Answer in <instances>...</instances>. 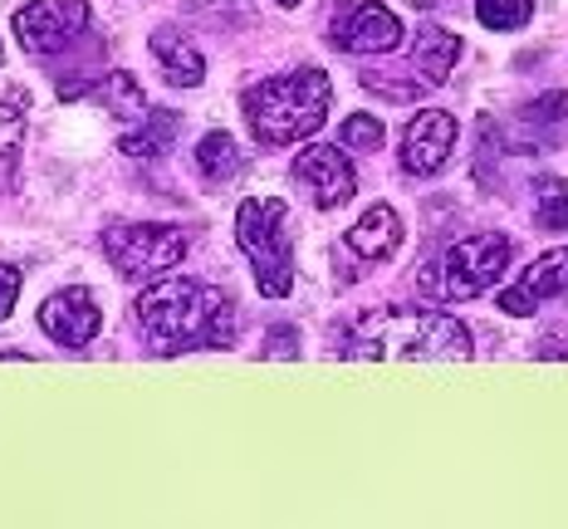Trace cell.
I'll return each instance as SVG.
<instances>
[{
    "label": "cell",
    "instance_id": "2",
    "mask_svg": "<svg viewBox=\"0 0 568 529\" xmlns=\"http://www.w3.org/2000/svg\"><path fill=\"white\" fill-rule=\"evenodd\" d=\"M343 358H470V328L442 309H368L338 338Z\"/></svg>",
    "mask_w": 568,
    "mask_h": 529
},
{
    "label": "cell",
    "instance_id": "8",
    "mask_svg": "<svg viewBox=\"0 0 568 529\" xmlns=\"http://www.w3.org/2000/svg\"><path fill=\"white\" fill-rule=\"evenodd\" d=\"M16 40L26 54H59L89 30V6L84 0H30L16 10Z\"/></svg>",
    "mask_w": 568,
    "mask_h": 529
},
{
    "label": "cell",
    "instance_id": "15",
    "mask_svg": "<svg viewBox=\"0 0 568 529\" xmlns=\"http://www.w3.org/2000/svg\"><path fill=\"white\" fill-rule=\"evenodd\" d=\"M152 54L162 59V74L176 89H196L206 79V59L196 54V44L176 30H152Z\"/></svg>",
    "mask_w": 568,
    "mask_h": 529
},
{
    "label": "cell",
    "instance_id": "7",
    "mask_svg": "<svg viewBox=\"0 0 568 529\" xmlns=\"http://www.w3.org/2000/svg\"><path fill=\"white\" fill-rule=\"evenodd\" d=\"M456 59H460V40L452 30L422 26L417 40H412V59L402 69V79H363V84L373 93H383V99H422L426 89H442L452 79Z\"/></svg>",
    "mask_w": 568,
    "mask_h": 529
},
{
    "label": "cell",
    "instance_id": "26",
    "mask_svg": "<svg viewBox=\"0 0 568 529\" xmlns=\"http://www.w3.org/2000/svg\"><path fill=\"white\" fill-rule=\"evenodd\" d=\"M402 6H417V10H432V6H442V0H402Z\"/></svg>",
    "mask_w": 568,
    "mask_h": 529
},
{
    "label": "cell",
    "instance_id": "11",
    "mask_svg": "<svg viewBox=\"0 0 568 529\" xmlns=\"http://www.w3.org/2000/svg\"><path fill=\"white\" fill-rule=\"evenodd\" d=\"M40 328L64 348H84L99 338L103 328V314H99V299L89 289H59L40 304Z\"/></svg>",
    "mask_w": 568,
    "mask_h": 529
},
{
    "label": "cell",
    "instance_id": "27",
    "mask_svg": "<svg viewBox=\"0 0 568 529\" xmlns=\"http://www.w3.org/2000/svg\"><path fill=\"white\" fill-rule=\"evenodd\" d=\"M280 6H300V0H280Z\"/></svg>",
    "mask_w": 568,
    "mask_h": 529
},
{
    "label": "cell",
    "instance_id": "25",
    "mask_svg": "<svg viewBox=\"0 0 568 529\" xmlns=\"http://www.w3.org/2000/svg\"><path fill=\"white\" fill-rule=\"evenodd\" d=\"M280 353H300V328H270V348H265V358H280Z\"/></svg>",
    "mask_w": 568,
    "mask_h": 529
},
{
    "label": "cell",
    "instance_id": "17",
    "mask_svg": "<svg viewBox=\"0 0 568 529\" xmlns=\"http://www.w3.org/2000/svg\"><path fill=\"white\" fill-rule=\"evenodd\" d=\"M99 109H109L113 118H123V123H138L142 113H148V99H142V89H138V79L133 74H123V69H113V74H103L99 84H89L84 89Z\"/></svg>",
    "mask_w": 568,
    "mask_h": 529
},
{
    "label": "cell",
    "instance_id": "4",
    "mask_svg": "<svg viewBox=\"0 0 568 529\" xmlns=\"http://www.w3.org/2000/svg\"><path fill=\"white\" fill-rule=\"evenodd\" d=\"M235 241L255 269V285L265 299H284L294 289V245H290V211L275 196H251L235 211Z\"/></svg>",
    "mask_w": 568,
    "mask_h": 529
},
{
    "label": "cell",
    "instance_id": "14",
    "mask_svg": "<svg viewBox=\"0 0 568 529\" xmlns=\"http://www.w3.org/2000/svg\"><path fill=\"white\" fill-rule=\"evenodd\" d=\"M402 245V221L393 206H368L363 221L348 231V251H358L363 261H393Z\"/></svg>",
    "mask_w": 568,
    "mask_h": 529
},
{
    "label": "cell",
    "instance_id": "1",
    "mask_svg": "<svg viewBox=\"0 0 568 529\" xmlns=\"http://www.w3.org/2000/svg\"><path fill=\"white\" fill-rule=\"evenodd\" d=\"M138 324L152 348L192 353V348H231L235 344V309L216 285L201 279H168L142 289Z\"/></svg>",
    "mask_w": 568,
    "mask_h": 529
},
{
    "label": "cell",
    "instance_id": "13",
    "mask_svg": "<svg viewBox=\"0 0 568 529\" xmlns=\"http://www.w3.org/2000/svg\"><path fill=\"white\" fill-rule=\"evenodd\" d=\"M564 289H568V251H549L519 275V285L500 294V309L515 314V319H529L544 299H559Z\"/></svg>",
    "mask_w": 568,
    "mask_h": 529
},
{
    "label": "cell",
    "instance_id": "9",
    "mask_svg": "<svg viewBox=\"0 0 568 529\" xmlns=\"http://www.w3.org/2000/svg\"><path fill=\"white\" fill-rule=\"evenodd\" d=\"M290 176L304 186V192H310V202L324 206V211L353 202V192H358V176H353L348 152H343V147H328V143L304 147L300 157H294Z\"/></svg>",
    "mask_w": 568,
    "mask_h": 529
},
{
    "label": "cell",
    "instance_id": "19",
    "mask_svg": "<svg viewBox=\"0 0 568 529\" xmlns=\"http://www.w3.org/2000/svg\"><path fill=\"white\" fill-rule=\"evenodd\" d=\"M20 123H26V93H6L0 103V192L16 182V152H20Z\"/></svg>",
    "mask_w": 568,
    "mask_h": 529
},
{
    "label": "cell",
    "instance_id": "12",
    "mask_svg": "<svg viewBox=\"0 0 568 529\" xmlns=\"http://www.w3.org/2000/svg\"><path fill=\"white\" fill-rule=\"evenodd\" d=\"M456 147V118L442 109H422L402 133V167L412 176H432L442 172V162Z\"/></svg>",
    "mask_w": 568,
    "mask_h": 529
},
{
    "label": "cell",
    "instance_id": "16",
    "mask_svg": "<svg viewBox=\"0 0 568 529\" xmlns=\"http://www.w3.org/2000/svg\"><path fill=\"white\" fill-rule=\"evenodd\" d=\"M176 113H142L138 123H128V133L118 138V152L123 157H162V152H172V143H176Z\"/></svg>",
    "mask_w": 568,
    "mask_h": 529
},
{
    "label": "cell",
    "instance_id": "20",
    "mask_svg": "<svg viewBox=\"0 0 568 529\" xmlns=\"http://www.w3.org/2000/svg\"><path fill=\"white\" fill-rule=\"evenodd\" d=\"M535 226L539 231H568V186L559 176L535 182Z\"/></svg>",
    "mask_w": 568,
    "mask_h": 529
},
{
    "label": "cell",
    "instance_id": "3",
    "mask_svg": "<svg viewBox=\"0 0 568 529\" xmlns=\"http://www.w3.org/2000/svg\"><path fill=\"white\" fill-rule=\"evenodd\" d=\"M328 74L324 69H290L245 93V118H251L255 143L265 147H290L324 128L328 118Z\"/></svg>",
    "mask_w": 568,
    "mask_h": 529
},
{
    "label": "cell",
    "instance_id": "24",
    "mask_svg": "<svg viewBox=\"0 0 568 529\" xmlns=\"http://www.w3.org/2000/svg\"><path fill=\"white\" fill-rule=\"evenodd\" d=\"M20 299V269L0 261V319H10V309H16Z\"/></svg>",
    "mask_w": 568,
    "mask_h": 529
},
{
    "label": "cell",
    "instance_id": "10",
    "mask_svg": "<svg viewBox=\"0 0 568 529\" xmlns=\"http://www.w3.org/2000/svg\"><path fill=\"white\" fill-rule=\"evenodd\" d=\"M334 44L343 54H387L402 44V20L387 6H343L334 16Z\"/></svg>",
    "mask_w": 568,
    "mask_h": 529
},
{
    "label": "cell",
    "instance_id": "23",
    "mask_svg": "<svg viewBox=\"0 0 568 529\" xmlns=\"http://www.w3.org/2000/svg\"><path fill=\"white\" fill-rule=\"evenodd\" d=\"M377 143H383V123L368 113H353L348 123H343V147H353V152H373Z\"/></svg>",
    "mask_w": 568,
    "mask_h": 529
},
{
    "label": "cell",
    "instance_id": "21",
    "mask_svg": "<svg viewBox=\"0 0 568 529\" xmlns=\"http://www.w3.org/2000/svg\"><path fill=\"white\" fill-rule=\"evenodd\" d=\"M476 16L485 30H519V26H529L535 6L529 0H476Z\"/></svg>",
    "mask_w": 568,
    "mask_h": 529
},
{
    "label": "cell",
    "instance_id": "5",
    "mask_svg": "<svg viewBox=\"0 0 568 529\" xmlns=\"http://www.w3.org/2000/svg\"><path fill=\"white\" fill-rule=\"evenodd\" d=\"M510 235L500 231H485V235H466V241H456L452 251H446V261H432L422 269V294H432V299H476L480 289H490L495 279L505 275V265H510Z\"/></svg>",
    "mask_w": 568,
    "mask_h": 529
},
{
    "label": "cell",
    "instance_id": "6",
    "mask_svg": "<svg viewBox=\"0 0 568 529\" xmlns=\"http://www.w3.org/2000/svg\"><path fill=\"white\" fill-rule=\"evenodd\" d=\"M103 255L123 279H162L172 265H182L186 235L176 226H109Z\"/></svg>",
    "mask_w": 568,
    "mask_h": 529
},
{
    "label": "cell",
    "instance_id": "18",
    "mask_svg": "<svg viewBox=\"0 0 568 529\" xmlns=\"http://www.w3.org/2000/svg\"><path fill=\"white\" fill-rule=\"evenodd\" d=\"M196 167H201V176L206 182H235L241 176V167H245V152L235 147V138L231 133H206L196 143Z\"/></svg>",
    "mask_w": 568,
    "mask_h": 529
},
{
    "label": "cell",
    "instance_id": "22",
    "mask_svg": "<svg viewBox=\"0 0 568 529\" xmlns=\"http://www.w3.org/2000/svg\"><path fill=\"white\" fill-rule=\"evenodd\" d=\"M564 109H568V99H564V93H544V99L529 103L525 128H535V133H539V143H549V138H554V128L564 123Z\"/></svg>",
    "mask_w": 568,
    "mask_h": 529
}]
</instances>
